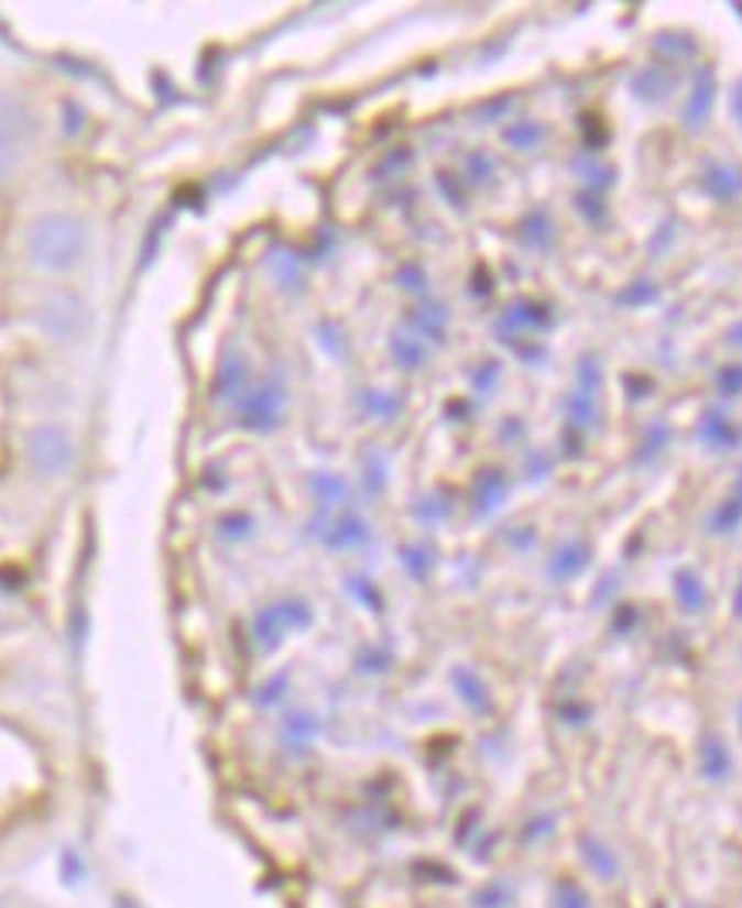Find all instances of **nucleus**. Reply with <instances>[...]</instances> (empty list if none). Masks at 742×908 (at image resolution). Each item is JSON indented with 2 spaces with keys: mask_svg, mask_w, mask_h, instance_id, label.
<instances>
[{
  "mask_svg": "<svg viewBox=\"0 0 742 908\" xmlns=\"http://www.w3.org/2000/svg\"><path fill=\"white\" fill-rule=\"evenodd\" d=\"M579 133H582V146L586 150H603L607 140H610V130H607V123L597 117V112H586V117H579Z\"/></svg>",
  "mask_w": 742,
  "mask_h": 908,
  "instance_id": "nucleus-23",
  "label": "nucleus"
},
{
  "mask_svg": "<svg viewBox=\"0 0 742 908\" xmlns=\"http://www.w3.org/2000/svg\"><path fill=\"white\" fill-rule=\"evenodd\" d=\"M675 592H678V602L685 605L688 613H698L701 605H705V589H701V582H698L695 572H678Z\"/></svg>",
  "mask_w": 742,
  "mask_h": 908,
  "instance_id": "nucleus-21",
  "label": "nucleus"
},
{
  "mask_svg": "<svg viewBox=\"0 0 742 908\" xmlns=\"http://www.w3.org/2000/svg\"><path fill=\"white\" fill-rule=\"evenodd\" d=\"M576 167V174H579V180L586 184V192H592V195H607V187L613 184V171L610 167H600V164H572Z\"/></svg>",
  "mask_w": 742,
  "mask_h": 908,
  "instance_id": "nucleus-22",
  "label": "nucleus"
},
{
  "mask_svg": "<svg viewBox=\"0 0 742 908\" xmlns=\"http://www.w3.org/2000/svg\"><path fill=\"white\" fill-rule=\"evenodd\" d=\"M504 436H508V439H522V436H525V426L517 423V419H508V423H504Z\"/></svg>",
  "mask_w": 742,
  "mask_h": 908,
  "instance_id": "nucleus-39",
  "label": "nucleus"
},
{
  "mask_svg": "<svg viewBox=\"0 0 742 908\" xmlns=\"http://www.w3.org/2000/svg\"><path fill=\"white\" fill-rule=\"evenodd\" d=\"M555 324V314L548 303H538V299H517L514 307L504 310L501 317V333L511 344L517 330H548Z\"/></svg>",
  "mask_w": 742,
  "mask_h": 908,
  "instance_id": "nucleus-7",
  "label": "nucleus"
},
{
  "mask_svg": "<svg viewBox=\"0 0 742 908\" xmlns=\"http://www.w3.org/2000/svg\"><path fill=\"white\" fill-rule=\"evenodd\" d=\"M86 225L72 215H42L28 229V259L45 273H68L86 255Z\"/></svg>",
  "mask_w": 742,
  "mask_h": 908,
  "instance_id": "nucleus-1",
  "label": "nucleus"
},
{
  "mask_svg": "<svg viewBox=\"0 0 742 908\" xmlns=\"http://www.w3.org/2000/svg\"><path fill=\"white\" fill-rule=\"evenodd\" d=\"M716 92H719L716 68L712 65H698L695 75H691V89H688L685 109H681L685 130L701 133L705 127H709V117H712V109H716Z\"/></svg>",
  "mask_w": 742,
  "mask_h": 908,
  "instance_id": "nucleus-4",
  "label": "nucleus"
},
{
  "mask_svg": "<svg viewBox=\"0 0 742 908\" xmlns=\"http://www.w3.org/2000/svg\"><path fill=\"white\" fill-rule=\"evenodd\" d=\"M572 205H576V211L589 221V225H603L607 218H610V211H607V201H603V195H592V192H579L576 198H572Z\"/></svg>",
  "mask_w": 742,
  "mask_h": 908,
  "instance_id": "nucleus-24",
  "label": "nucleus"
},
{
  "mask_svg": "<svg viewBox=\"0 0 742 908\" xmlns=\"http://www.w3.org/2000/svg\"><path fill=\"white\" fill-rule=\"evenodd\" d=\"M548 467H552V457H548V452H542V449H532V452H528L525 473H528L532 480H542V477L548 473Z\"/></svg>",
  "mask_w": 742,
  "mask_h": 908,
  "instance_id": "nucleus-35",
  "label": "nucleus"
},
{
  "mask_svg": "<svg viewBox=\"0 0 742 908\" xmlns=\"http://www.w3.org/2000/svg\"><path fill=\"white\" fill-rule=\"evenodd\" d=\"M504 494H508V480H504V473H501V470H480V477H477V483H473L477 511L488 514V511L501 507Z\"/></svg>",
  "mask_w": 742,
  "mask_h": 908,
  "instance_id": "nucleus-12",
  "label": "nucleus"
},
{
  "mask_svg": "<svg viewBox=\"0 0 742 908\" xmlns=\"http://www.w3.org/2000/svg\"><path fill=\"white\" fill-rule=\"evenodd\" d=\"M566 419L579 433L597 429L600 426V395H589V392L572 389L569 398H566Z\"/></svg>",
  "mask_w": 742,
  "mask_h": 908,
  "instance_id": "nucleus-9",
  "label": "nucleus"
},
{
  "mask_svg": "<svg viewBox=\"0 0 742 908\" xmlns=\"http://www.w3.org/2000/svg\"><path fill=\"white\" fill-rule=\"evenodd\" d=\"M735 14H739V18H742V4H735Z\"/></svg>",
  "mask_w": 742,
  "mask_h": 908,
  "instance_id": "nucleus-44",
  "label": "nucleus"
},
{
  "mask_svg": "<svg viewBox=\"0 0 742 908\" xmlns=\"http://www.w3.org/2000/svg\"><path fill=\"white\" fill-rule=\"evenodd\" d=\"M735 613L742 616V586H739V595H735Z\"/></svg>",
  "mask_w": 742,
  "mask_h": 908,
  "instance_id": "nucleus-42",
  "label": "nucleus"
},
{
  "mask_svg": "<svg viewBox=\"0 0 742 908\" xmlns=\"http://www.w3.org/2000/svg\"><path fill=\"white\" fill-rule=\"evenodd\" d=\"M21 140H14V136H8V133H0V180H8L11 174H14V167H18V161H21Z\"/></svg>",
  "mask_w": 742,
  "mask_h": 908,
  "instance_id": "nucleus-26",
  "label": "nucleus"
},
{
  "mask_svg": "<svg viewBox=\"0 0 742 908\" xmlns=\"http://www.w3.org/2000/svg\"><path fill=\"white\" fill-rule=\"evenodd\" d=\"M739 521H742V501L739 497H732V501H725V504H719L716 507V514H712V532H719V535H725V532H735L739 527Z\"/></svg>",
  "mask_w": 742,
  "mask_h": 908,
  "instance_id": "nucleus-25",
  "label": "nucleus"
},
{
  "mask_svg": "<svg viewBox=\"0 0 742 908\" xmlns=\"http://www.w3.org/2000/svg\"><path fill=\"white\" fill-rule=\"evenodd\" d=\"M732 112H735V120H739V127H742V83H739L735 92H732Z\"/></svg>",
  "mask_w": 742,
  "mask_h": 908,
  "instance_id": "nucleus-40",
  "label": "nucleus"
},
{
  "mask_svg": "<svg viewBox=\"0 0 742 908\" xmlns=\"http://www.w3.org/2000/svg\"><path fill=\"white\" fill-rule=\"evenodd\" d=\"M39 324L42 330L52 337V340H76L86 327V307H83V299L79 296H72V293H52L45 303H42V310H39Z\"/></svg>",
  "mask_w": 742,
  "mask_h": 908,
  "instance_id": "nucleus-3",
  "label": "nucleus"
},
{
  "mask_svg": "<svg viewBox=\"0 0 742 908\" xmlns=\"http://www.w3.org/2000/svg\"><path fill=\"white\" fill-rule=\"evenodd\" d=\"M498 378H501V364L498 361H484L473 374H470V382L480 395H491V389L498 385Z\"/></svg>",
  "mask_w": 742,
  "mask_h": 908,
  "instance_id": "nucleus-30",
  "label": "nucleus"
},
{
  "mask_svg": "<svg viewBox=\"0 0 742 908\" xmlns=\"http://www.w3.org/2000/svg\"><path fill=\"white\" fill-rule=\"evenodd\" d=\"M364 405L371 415H379V419H392V415L399 412V398L385 395V392H368L364 395Z\"/></svg>",
  "mask_w": 742,
  "mask_h": 908,
  "instance_id": "nucleus-32",
  "label": "nucleus"
},
{
  "mask_svg": "<svg viewBox=\"0 0 742 908\" xmlns=\"http://www.w3.org/2000/svg\"><path fill=\"white\" fill-rule=\"evenodd\" d=\"M661 299V289H657V283H651V280H634V283H626L620 293H616V303L620 307H651V303H657Z\"/></svg>",
  "mask_w": 742,
  "mask_h": 908,
  "instance_id": "nucleus-19",
  "label": "nucleus"
},
{
  "mask_svg": "<svg viewBox=\"0 0 742 908\" xmlns=\"http://www.w3.org/2000/svg\"><path fill=\"white\" fill-rule=\"evenodd\" d=\"M399 286H405V289H426L423 270H419V266H405V270L399 273Z\"/></svg>",
  "mask_w": 742,
  "mask_h": 908,
  "instance_id": "nucleus-36",
  "label": "nucleus"
},
{
  "mask_svg": "<svg viewBox=\"0 0 742 908\" xmlns=\"http://www.w3.org/2000/svg\"><path fill=\"white\" fill-rule=\"evenodd\" d=\"M410 324L416 327V333L429 337V340H443V333H447V310L443 307H419L410 314Z\"/></svg>",
  "mask_w": 742,
  "mask_h": 908,
  "instance_id": "nucleus-17",
  "label": "nucleus"
},
{
  "mask_svg": "<svg viewBox=\"0 0 742 908\" xmlns=\"http://www.w3.org/2000/svg\"><path fill=\"white\" fill-rule=\"evenodd\" d=\"M725 337H729V344H732V348H742V320H739V324H732Z\"/></svg>",
  "mask_w": 742,
  "mask_h": 908,
  "instance_id": "nucleus-41",
  "label": "nucleus"
},
{
  "mask_svg": "<svg viewBox=\"0 0 742 908\" xmlns=\"http://www.w3.org/2000/svg\"><path fill=\"white\" fill-rule=\"evenodd\" d=\"M739 501H742V477H739Z\"/></svg>",
  "mask_w": 742,
  "mask_h": 908,
  "instance_id": "nucleus-43",
  "label": "nucleus"
},
{
  "mask_svg": "<svg viewBox=\"0 0 742 908\" xmlns=\"http://www.w3.org/2000/svg\"><path fill=\"white\" fill-rule=\"evenodd\" d=\"M667 442H672V426H664V423L647 426V433L641 439V449L634 452V463H654L667 449Z\"/></svg>",
  "mask_w": 742,
  "mask_h": 908,
  "instance_id": "nucleus-18",
  "label": "nucleus"
},
{
  "mask_svg": "<svg viewBox=\"0 0 742 908\" xmlns=\"http://www.w3.org/2000/svg\"><path fill=\"white\" fill-rule=\"evenodd\" d=\"M310 486L317 490V494H320L324 501H341V497H345V480H341V477H334V473H320V477H314V480H310Z\"/></svg>",
  "mask_w": 742,
  "mask_h": 908,
  "instance_id": "nucleus-31",
  "label": "nucleus"
},
{
  "mask_svg": "<svg viewBox=\"0 0 742 908\" xmlns=\"http://www.w3.org/2000/svg\"><path fill=\"white\" fill-rule=\"evenodd\" d=\"M24 457L39 477H62L76 463V442L62 426H34L24 436Z\"/></svg>",
  "mask_w": 742,
  "mask_h": 908,
  "instance_id": "nucleus-2",
  "label": "nucleus"
},
{
  "mask_svg": "<svg viewBox=\"0 0 742 908\" xmlns=\"http://www.w3.org/2000/svg\"><path fill=\"white\" fill-rule=\"evenodd\" d=\"M242 378H245V364L242 361H226L221 364V374H218V395H236L242 389Z\"/></svg>",
  "mask_w": 742,
  "mask_h": 908,
  "instance_id": "nucleus-27",
  "label": "nucleus"
},
{
  "mask_svg": "<svg viewBox=\"0 0 742 908\" xmlns=\"http://www.w3.org/2000/svg\"><path fill=\"white\" fill-rule=\"evenodd\" d=\"M701 755H705V769H709V776H725L729 773V755H725V748H722L719 739L705 742Z\"/></svg>",
  "mask_w": 742,
  "mask_h": 908,
  "instance_id": "nucleus-28",
  "label": "nucleus"
},
{
  "mask_svg": "<svg viewBox=\"0 0 742 908\" xmlns=\"http://www.w3.org/2000/svg\"><path fill=\"white\" fill-rule=\"evenodd\" d=\"M739 714H742V708H739Z\"/></svg>",
  "mask_w": 742,
  "mask_h": 908,
  "instance_id": "nucleus-45",
  "label": "nucleus"
},
{
  "mask_svg": "<svg viewBox=\"0 0 742 908\" xmlns=\"http://www.w3.org/2000/svg\"><path fill=\"white\" fill-rule=\"evenodd\" d=\"M626 86H630V96H634L637 102L657 106V102H664L667 96L678 89V72L672 65L647 62V65H641L634 75H630Z\"/></svg>",
  "mask_w": 742,
  "mask_h": 908,
  "instance_id": "nucleus-5",
  "label": "nucleus"
},
{
  "mask_svg": "<svg viewBox=\"0 0 742 908\" xmlns=\"http://www.w3.org/2000/svg\"><path fill=\"white\" fill-rule=\"evenodd\" d=\"M576 389L589 392V395H600V389H603V361H600L597 351H589V354L579 358V364H576Z\"/></svg>",
  "mask_w": 742,
  "mask_h": 908,
  "instance_id": "nucleus-16",
  "label": "nucleus"
},
{
  "mask_svg": "<svg viewBox=\"0 0 742 908\" xmlns=\"http://www.w3.org/2000/svg\"><path fill=\"white\" fill-rule=\"evenodd\" d=\"M716 385H719V392L722 395H739L742 392V364H725L719 374H716Z\"/></svg>",
  "mask_w": 742,
  "mask_h": 908,
  "instance_id": "nucleus-33",
  "label": "nucleus"
},
{
  "mask_svg": "<svg viewBox=\"0 0 742 908\" xmlns=\"http://www.w3.org/2000/svg\"><path fill=\"white\" fill-rule=\"evenodd\" d=\"M701 192L709 195L719 205H732L742 198V167L739 164H722V161H709L698 177Z\"/></svg>",
  "mask_w": 742,
  "mask_h": 908,
  "instance_id": "nucleus-6",
  "label": "nucleus"
},
{
  "mask_svg": "<svg viewBox=\"0 0 742 908\" xmlns=\"http://www.w3.org/2000/svg\"><path fill=\"white\" fill-rule=\"evenodd\" d=\"M698 439L705 446H712V449H732L735 446V429H732V423L725 419L722 412L709 408V412L701 415V423H698Z\"/></svg>",
  "mask_w": 742,
  "mask_h": 908,
  "instance_id": "nucleus-13",
  "label": "nucleus"
},
{
  "mask_svg": "<svg viewBox=\"0 0 742 908\" xmlns=\"http://www.w3.org/2000/svg\"><path fill=\"white\" fill-rule=\"evenodd\" d=\"M563 442H566V457H579V452H582V433H579V429L566 426Z\"/></svg>",
  "mask_w": 742,
  "mask_h": 908,
  "instance_id": "nucleus-37",
  "label": "nucleus"
},
{
  "mask_svg": "<svg viewBox=\"0 0 742 908\" xmlns=\"http://www.w3.org/2000/svg\"><path fill=\"white\" fill-rule=\"evenodd\" d=\"M280 412H283V392L276 385H266L259 389L245 398V408H242V423L249 429H259L266 433L280 423Z\"/></svg>",
  "mask_w": 742,
  "mask_h": 908,
  "instance_id": "nucleus-8",
  "label": "nucleus"
},
{
  "mask_svg": "<svg viewBox=\"0 0 742 908\" xmlns=\"http://www.w3.org/2000/svg\"><path fill=\"white\" fill-rule=\"evenodd\" d=\"M501 136L511 150H538L545 140V127L538 120H514L511 127H504Z\"/></svg>",
  "mask_w": 742,
  "mask_h": 908,
  "instance_id": "nucleus-15",
  "label": "nucleus"
},
{
  "mask_svg": "<svg viewBox=\"0 0 742 908\" xmlns=\"http://www.w3.org/2000/svg\"><path fill=\"white\" fill-rule=\"evenodd\" d=\"M623 385H626V398H634V402L647 398L651 389H654V382H651V378H644V374H626Z\"/></svg>",
  "mask_w": 742,
  "mask_h": 908,
  "instance_id": "nucleus-34",
  "label": "nucleus"
},
{
  "mask_svg": "<svg viewBox=\"0 0 742 908\" xmlns=\"http://www.w3.org/2000/svg\"><path fill=\"white\" fill-rule=\"evenodd\" d=\"M517 236H522V242H525L528 249L545 252V249L555 245V221H552V215H548L545 208H535V211L525 215L522 232H517Z\"/></svg>",
  "mask_w": 742,
  "mask_h": 908,
  "instance_id": "nucleus-11",
  "label": "nucleus"
},
{
  "mask_svg": "<svg viewBox=\"0 0 742 908\" xmlns=\"http://www.w3.org/2000/svg\"><path fill=\"white\" fill-rule=\"evenodd\" d=\"M672 236H675V229H672V225H664V236L657 232V236L651 239V255H657V249H664L667 242H672Z\"/></svg>",
  "mask_w": 742,
  "mask_h": 908,
  "instance_id": "nucleus-38",
  "label": "nucleus"
},
{
  "mask_svg": "<svg viewBox=\"0 0 742 908\" xmlns=\"http://www.w3.org/2000/svg\"><path fill=\"white\" fill-rule=\"evenodd\" d=\"M654 55H661V65H678V62H688L698 55V42L691 34H678V31H664L651 42Z\"/></svg>",
  "mask_w": 742,
  "mask_h": 908,
  "instance_id": "nucleus-10",
  "label": "nucleus"
},
{
  "mask_svg": "<svg viewBox=\"0 0 742 908\" xmlns=\"http://www.w3.org/2000/svg\"><path fill=\"white\" fill-rule=\"evenodd\" d=\"M389 351H392L395 364L405 368V371H416V368L426 364V348H423V340L416 333H392Z\"/></svg>",
  "mask_w": 742,
  "mask_h": 908,
  "instance_id": "nucleus-14",
  "label": "nucleus"
},
{
  "mask_svg": "<svg viewBox=\"0 0 742 908\" xmlns=\"http://www.w3.org/2000/svg\"><path fill=\"white\" fill-rule=\"evenodd\" d=\"M494 174V161L484 154V150H473V154L467 157V180L470 184H488Z\"/></svg>",
  "mask_w": 742,
  "mask_h": 908,
  "instance_id": "nucleus-29",
  "label": "nucleus"
},
{
  "mask_svg": "<svg viewBox=\"0 0 742 908\" xmlns=\"http://www.w3.org/2000/svg\"><path fill=\"white\" fill-rule=\"evenodd\" d=\"M582 565H586V548H582V545H566L559 555L552 558L548 576H552V579H569V576L582 572Z\"/></svg>",
  "mask_w": 742,
  "mask_h": 908,
  "instance_id": "nucleus-20",
  "label": "nucleus"
}]
</instances>
